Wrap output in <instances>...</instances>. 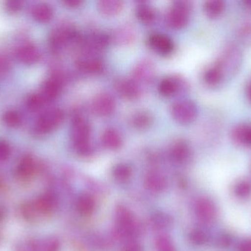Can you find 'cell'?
<instances>
[{
  "label": "cell",
  "instance_id": "6da1fadb",
  "mask_svg": "<svg viewBox=\"0 0 251 251\" xmlns=\"http://www.w3.org/2000/svg\"><path fill=\"white\" fill-rule=\"evenodd\" d=\"M58 204L55 195L46 193L33 200L25 202L21 207L22 217L27 221H35L38 218L51 215Z\"/></svg>",
  "mask_w": 251,
  "mask_h": 251
},
{
  "label": "cell",
  "instance_id": "7a4b0ae2",
  "mask_svg": "<svg viewBox=\"0 0 251 251\" xmlns=\"http://www.w3.org/2000/svg\"><path fill=\"white\" fill-rule=\"evenodd\" d=\"M91 133V125L86 119L81 116L74 118L71 134L74 147L80 156H88L92 153L93 148L90 143Z\"/></svg>",
  "mask_w": 251,
  "mask_h": 251
},
{
  "label": "cell",
  "instance_id": "3957f363",
  "mask_svg": "<svg viewBox=\"0 0 251 251\" xmlns=\"http://www.w3.org/2000/svg\"><path fill=\"white\" fill-rule=\"evenodd\" d=\"M243 56L240 49L234 44L227 46L216 63L220 66L224 76H232L241 66Z\"/></svg>",
  "mask_w": 251,
  "mask_h": 251
},
{
  "label": "cell",
  "instance_id": "277c9868",
  "mask_svg": "<svg viewBox=\"0 0 251 251\" xmlns=\"http://www.w3.org/2000/svg\"><path fill=\"white\" fill-rule=\"evenodd\" d=\"M79 40V35L73 26L69 24H62L51 31L50 45L51 50L59 51L68 44Z\"/></svg>",
  "mask_w": 251,
  "mask_h": 251
},
{
  "label": "cell",
  "instance_id": "5b68a950",
  "mask_svg": "<svg viewBox=\"0 0 251 251\" xmlns=\"http://www.w3.org/2000/svg\"><path fill=\"white\" fill-rule=\"evenodd\" d=\"M192 4L188 1H174L167 15V22L171 28L181 29L189 22Z\"/></svg>",
  "mask_w": 251,
  "mask_h": 251
},
{
  "label": "cell",
  "instance_id": "8992f818",
  "mask_svg": "<svg viewBox=\"0 0 251 251\" xmlns=\"http://www.w3.org/2000/svg\"><path fill=\"white\" fill-rule=\"evenodd\" d=\"M64 119V113L59 108H52L44 112L38 117L35 131L39 134H47L60 126Z\"/></svg>",
  "mask_w": 251,
  "mask_h": 251
},
{
  "label": "cell",
  "instance_id": "52a82bcc",
  "mask_svg": "<svg viewBox=\"0 0 251 251\" xmlns=\"http://www.w3.org/2000/svg\"><path fill=\"white\" fill-rule=\"evenodd\" d=\"M60 243L55 237L44 239H27L16 246L15 251H59Z\"/></svg>",
  "mask_w": 251,
  "mask_h": 251
},
{
  "label": "cell",
  "instance_id": "ba28073f",
  "mask_svg": "<svg viewBox=\"0 0 251 251\" xmlns=\"http://www.w3.org/2000/svg\"><path fill=\"white\" fill-rule=\"evenodd\" d=\"M171 114L178 123L188 124L196 119L198 109L193 102L190 100H180L173 105Z\"/></svg>",
  "mask_w": 251,
  "mask_h": 251
},
{
  "label": "cell",
  "instance_id": "9c48e42d",
  "mask_svg": "<svg viewBox=\"0 0 251 251\" xmlns=\"http://www.w3.org/2000/svg\"><path fill=\"white\" fill-rule=\"evenodd\" d=\"M116 222L119 231L124 237L133 238L137 234L135 220L131 212L125 207H119L116 212Z\"/></svg>",
  "mask_w": 251,
  "mask_h": 251
},
{
  "label": "cell",
  "instance_id": "30bf717a",
  "mask_svg": "<svg viewBox=\"0 0 251 251\" xmlns=\"http://www.w3.org/2000/svg\"><path fill=\"white\" fill-rule=\"evenodd\" d=\"M91 108L92 112L98 116H109L114 112L116 101L114 97L109 93H100L93 99Z\"/></svg>",
  "mask_w": 251,
  "mask_h": 251
},
{
  "label": "cell",
  "instance_id": "8fae6325",
  "mask_svg": "<svg viewBox=\"0 0 251 251\" xmlns=\"http://www.w3.org/2000/svg\"><path fill=\"white\" fill-rule=\"evenodd\" d=\"M38 168V163L33 156L25 155L21 159L16 167V178L22 182H27L35 176Z\"/></svg>",
  "mask_w": 251,
  "mask_h": 251
},
{
  "label": "cell",
  "instance_id": "7c38bea8",
  "mask_svg": "<svg viewBox=\"0 0 251 251\" xmlns=\"http://www.w3.org/2000/svg\"><path fill=\"white\" fill-rule=\"evenodd\" d=\"M63 81L59 77L54 76L49 78L43 84L38 94L46 104L55 100L61 92Z\"/></svg>",
  "mask_w": 251,
  "mask_h": 251
},
{
  "label": "cell",
  "instance_id": "4fadbf2b",
  "mask_svg": "<svg viewBox=\"0 0 251 251\" xmlns=\"http://www.w3.org/2000/svg\"><path fill=\"white\" fill-rule=\"evenodd\" d=\"M149 47L159 54L167 56L174 51V45L172 40L165 34H151L148 38Z\"/></svg>",
  "mask_w": 251,
  "mask_h": 251
},
{
  "label": "cell",
  "instance_id": "5bb4252c",
  "mask_svg": "<svg viewBox=\"0 0 251 251\" xmlns=\"http://www.w3.org/2000/svg\"><path fill=\"white\" fill-rule=\"evenodd\" d=\"M195 212L200 221L211 223L216 218L217 208L212 200L206 197H201L196 202Z\"/></svg>",
  "mask_w": 251,
  "mask_h": 251
},
{
  "label": "cell",
  "instance_id": "9a60e30c",
  "mask_svg": "<svg viewBox=\"0 0 251 251\" xmlns=\"http://www.w3.org/2000/svg\"><path fill=\"white\" fill-rule=\"evenodd\" d=\"M16 57L24 64H35L41 59L39 49L32 44H25L16 50Z\"/></svg>",
  "mask_w": 251,
  "mask_h": 251
},
{
  "label": "cell",
  "instance_id": "2e32d148",
  "mask_svg": "<svg viewBox=\"0 0 251 251\" xmlns=\"http://www.w3.org/2000/svg\"><path fill=\"white\" fill-rule=\"evenodd\" d=\"M115 86L118 92L127 100H134L140 96V88L133 80L120 78L115 83Z\"/></svg>",
  "mask_w": 251,
  "mask_h": 251
},
{
  "label": "cell",
  "instance_id": "e0dca14e",
  "mask_svg": "<svg viewBox=\"0 0 251 251\" xmlns=\"http://www.w3.org/2000/svg\"><path fill=\"white\" fill-rule=\"evenodd\" d=\"M185 83L181 78H165L160 81L158 85L159 94L164 97H171L185 88Z\"/></svg>",
  "mask_w": 251,
  "mask_h": 251
},
{
  "label": "cell",
  "instance_id": "ac0fdd59",
  "mask_svg": "<svg viewBox=\"0 0 251 251\" xmlns=\"http://www.w3.org/2000/svg\"><path fill=\"white\" fill-rule=\"evenodd\" d=\"M154 74V68L151 62L144 60L138 63L133 70V81L136 83H149Z\"/></svg>",
  "mask_w": 251,
  "mask_h": 251
},
{
  "label": "cell",
  "instance_id": "d6986e66",
  "mask_svg": "<svg viewBox=\"0 0 251 251\" xmlns=\"http://www.w3.org/2000/svg\"><path fill=\"white\" fill-rule=\"evenodd\" d=\"M78 69L85 73L97 74L102 71L103 63L100 59L92 56L79 57L76 62Z\"/></svg>",
  "mask_w": 251,
  "mask_h": 251
},
{
  "label": "cell",
  "instance_id": "ffe728a7",
  "mask_svg": "<svg viewBox=\"0 0 251 251\" xmlns=\"http://www.w3.org/2000/svg\"><path fill=\"white\" fill-rule=\"evenodd\" d=\"M170 154L174 162L184 164L190 159L191 150L187 142L182 140H178L173 144Z\"/></svg>",
  "mask_w": 251,
  "mask_h": 251
},
{
  "label": "cell",
  "instance_id": "44dd1931",
  "mask_svg": "<svg viewBox=\"0 0 251 251\" xmlns=\"http://www.w3.org/2000/svg\"><path fill=\"white\" fill-rule=\"evenodd\" d=\"M32 18L40 23H47L52 19L54 10L48 3L40 2L35 4L32 8Z\"/></svg>",
  "mask_w": 251,
  "mask_h": 251
},
{
  "label": "cell",
  "instance_id": "7402d4cb",
  "mask_svg": "<svg viewBox=\"0 0 251 251\" xmlns=\"http://www.w3.org/2000/svg\"><path fill=\"white\" fill-rule=\"evenodd\" d=\"M110 41V37L103 32H95L85 38L84 46L88 50H100L105 48Z\"/></svg>",
  "mask_w": 251,
  "mask_h": 251
},
{
  "label": "cell",
  "instance_id": "603a6c76",
  "mask_svg": "<svg viewBox=\"0 0 251 251\" xmlns=\"http://www.w3.org/2000/svg\"><path fill=\"white\" fill-rule=\"evenodd\" d=\"M231 137L242 145H251V124H240L231 131Z\"/></svg>",
  "mask_w": 251,
  "mask_h": 251
},
{
  "label": "cell",
  "instance_id": "cb8c5ba5",
  "mask_svg": "<svg viewBox=\"0 0 251 251\" xmlns=\"http://www.w3.org/2000/svg\"><path fill=\"white\" fill-rule=\"evenodd\" d=\"M101 143L104 147L109 150H116L122 145V137L114 128H107L101 136Z\"/></svg>",
  "mask_w": 251,
  "mask_h": 251
},
{
  "label": "cell",
  "instance_id": "d4e9b609",
  "mask_svg": "<svg viewBox=\"0 0 251 251\" xmlns=\"http://www.w3.org/2000/svg\"><path fill=\"white\" fill-rule=\"evenodd\" d=\"M124 3L121 0H101L98 2L99 10L104 16H116L122 11Z\"/></svg>",
  "mask_w": 251,
  "mask_h": 251
},
{
  "label": "cell",
  "instance_id": "484cf974",
  "mask_svg": "<svg viewBox=\"0 0 251 251\" xmlns=\"http://www.w3.org/2000/svg\"><path fill=\"white\" fill-rule=\"evenodd\" d=\"M224 72L216 63L208 68L203 74L204 82L209 86H216L224 81Z\"/></svg>",
  "mask_w": 251,
  "mask_h": 251
},
{
  "label": "cell",
  "instance_id": "4316f807",
  "mask_svg": "<svg viewBox=\"0 0 251 251\" xmlns=\"http://www.w3.org/2000/svg\"><path fill=\"white\" fill-rule=\"evenodd\" d=\"M146 185L151 191L160 193L165 190L167 182L165 178L160 174L151 172L146 177Z\"/></svg>",
  "mask_w": 251,
  "mask_h": 251
},
{
  "label": "cell",
  "instance_id": "83f0119b",
  "mask_svg": "<svg viewBox=\"0 0 251 251\" xmlns=\"http://www.w3.org/2000/svg\"><path fill=\"white\" fill-rule=\"evenodd\" d=\"M226 4L221 0H209L203 4V10L208 17L215 19L219 17L225 9Z\"/></svg>",
  "mask_w": 251,
  "mask_h": 251
},
{
  "label": "cell",
  "instance_id": "f1b7e54d",
  "mask_svg": "<svg viewBox=\"0 0 251 251\" xmlns=\"http://www.w3.org/2000/svg\"><path fill=\"white\" fill-rule=\"evenodd\" d=\"M95 201L88 195H82L76 200V209L82 215H91L95 209Z\"/></svg>",
  "mask_w": 251,
  "mask_h": 251
},
{
  "label": "cell",
  "instance_id": "f546056e",
  "mask_svg": "<svg viewBox=\"0 0 251 251\" xmlns=\"http://www.w3.org/2000/svg\"><path fill=\"white\" fill-rule=\"evenodd\" d=\"M113 38L118 44H127L132 42L134 38V32L130 27H121L115 31Z\"/></svg>",
  "mask_w": 251,
  "mask_h": 251
},
{
  "label": "cell",
  "instance_id": "4dcf8cb0",
  "mask_svg": "<svg viewBox=\"0 0 251 251\" xmlns=\"http://www.w3.org/2000/svg\"><path fill=\"white\" fill-rule=\"evenodd\" d=\"M136 15L143 23L147 24V25L153 23L155 18H156V14H155L153 9L151 6L144 4V3L140 4L137 7Z\"/></svg>",
  "mask_w": 251,
  "mask_h": 251
},
{
  "label": "cell",
  "instance_id": "1f68e13d",
  "mask_svg": "<svg viewBox=\"0 0 251 251\" xmlns=\"http://www.w3.org/2000/svg\"><path fill=\"white\" fill-rule=\"evenodd\" d=\"M130 122L134 128L137 129H144L148 128L151 123L152 118L147 112H137L131 116Z\"/></svg>",
  "mask_w": 251,
  "mask_h": 251
},
{
  "label": "cell",
  "instance_id": "d6a6232c",
  "mask_svg": "<svg viewBox=\"0 0 251 251\" xmlns=\"http://www.w3.org/2000/svg\"><path fill=\"white\" fill-rule=\"evenodd\" d=\"M2 121L7 127L17 128L22 124V117L16 111L8 110L3 113Z\"/></svg>",
  "mask_w": 251,
  "mask_h": 251
},
{
  "label": "cell",
  "instance_id": "836d02e7",
  "mask_svg": "<svg viewBox=\"0 0 251 251\" xmlns=\"http://www.w3.org/2000/svg\"><path fill=\"white\" fill-rule=\"evenodd\" d=\"M113 173V176L117 181L125 182L131 177V169L130 167L126 164H119L115 167Z\"/></svg>",
  "mask_w": 251,
  "mask_h": 251
},
{
  "label": "cell",
  "instance_id": "e575fe53",
  "mask_svg": "<svg viewBox=\"0 0 251 251\" xmlns=\"http://www.w3.org/2000/svg\"><path fill=\"white\" fill-rule=\"evenodd\" d=\"M152 225L157 229H165L171 225V220L165 214L155 215L151 219Z\"/></svg>",
  "mask_w": 251,
  "mask_h": 251
},
{
  "label": "cell",
  "instance_id": "d590c367",
  "mask_svg": "<svg viewBox=\"0 0 251 251\" xmlns=\"http://www.w3.org/2000/svg\"><path fill=\"white\" fill-rule=\"evenodd\" d=\"M234 193L240 197H247L251 194V184L249 181H240L234 187Z\"/></svg>",
  "mask_w": 251,
  "mask_h": 251
},
{
  "label": "cell",
  "instance_id": "8d00e7d4",
  "mask_svg": "<svg viewBox=\"0 0 251 251\" xmlns=\"http://www.w3.org/2000/svg\"><path fill=\"white\" fill-rule=\"evenodd\" d=\"M46 105L38 93L31 94L26 100V106L30 111H38Z\"/></svg>",
  "mask_w": 251,
  "mask_h": 251
},
{
  "label": "cell",
  "instance_id": "74e56055",
  "mask_svg": "<svg viewBox=\"0 0 251 251\" xmlns=\"http://www.w3.org/2000/svg\"><path fill=\"white\" fill-rule=\"evenodd\" d=\"M156 249L158 251H176L172 242L167 237H161L158 239Z\"/></svg>",
  "mask_w": 251,
  "mask_h": 251
},
{
  "label": "cell",
  "instance_id": "f35d334b",
  "mask_svg": "<svg viewBox=\"0 0 251 251\" xmlns=\"http://www.w3.org/2000/svg\"><path fill=\"white\" fill-rule=\"evenodd\" d=\"M239 35L245 42L251 43V18L242 25Z\"/></svg>",
  "mask_w": 251,
  "mask_h": 251
},
{
  "label": "cell",
  "instance_id": "ab89813d",
  "mask_svg": "<svg viewBox=\"0 0 251 251\" xmlns=\"http://www.w3.org/2000/svg\"><path fill=\"white\" fill-rule=\"evenodd\" d=\"M24 7V2L20 0H9L4 2V8L9 13H16Z\"/></svg>",
  "mask_w": 251,
  "mask_h": 251
},
{
  "label": "cell",
  "instance_id": "60d3db41",
  "mask_svg": "<svg viewBox=\"0 0 251 251\" xmlns=\"http://www.w3.org/2000/svg\"><path fill=\"white\" fill-rule=\"evenodd\" d=\"M11 155V147L7 141L0 139V162L8 160Z\"/></svg>",
  "mask_w": 251,
  "mask_h": 251
},
{
  "label": "cell",
  "instance_id": "b9f144b4",
  "mask_svg": "<svg viewBox=\"0 0 251 251\" xmlns=\"http://www.w3.org/2000/svg\"><path fill=\"white\" fill-rule=\"evenodd\" d=\"M190 240L195 244H203V243H206V234L201 230H195V231H192L191 234H190Z\"/></svg>",
  "mask_w": 251,
  "mask_h": 251
},
{
  "label": "cell",
  "instance_id": "7bdbcfd3",
  "mask_svg": "<svg viewBox=\"0 0 251 251\" xmlns=\"http://www.w3.org/2000/svg\"><path fill=\"white\" fill-rule=\"evenodd\" d=\"M10 69V61L8 59L0 54V77L3 76Z\"/></svg>",
  "mask_w": 251,
  "mask_h": 251
},
{
  "label": "cell",
  "instance_id": "ee69618b",
  "mask_svg": "<svg viewBox=\"0 0 251 251\" xmlns=\"http://www.w3.org/2000/svg\"><path fill=\"white\" fill-rule=\"evenodd\" d=\"M238 251H251V238L246 239L239 245Z\"/></svg>",
  "mask_w": 251,
  "mask_h": 251
},
{
  "label": "cell",
  "instance_id": "f6af8a7d",
  "mask_svg": "<svg viewBox=\"0 0 251 251\" xmlns=\"http://www.w3.org/2000/svg\"><path fill=\"white\" fill-rule=\"evenodd\" d=\"M124 251H143V249L140 245L134 243V242H131L129 244L126 246Z\"/></svg>",
  "mask_w": 251,
  "mask_h": 251
},
{
  "label": "cell",
  "instance_id": "bcb514c9",
  "mask_svg": "<svg viewBox=\"0 0 251 251\" xmlns=\"http://www.w3.org/2000/svg\"><path fill=\"white\" fill-rule=\"evenodd\" d=\"M63 3L68 7H76L80 5L82 1L81 0H65L63 1Z\"/></svg>",
  "mask_w": 251,
  "mask_h": 251
},
{
  "label": "cell",
  "instance_id": "7dc6e473",
  "mask_svg": "<svg viewBox=\"0 0 251 251\" xmlns=\"http://www.w3.org/2000/svg\"><path fill=\"white\" fill-rule=\"evenodd\" d=\"M1 220H2V214H1V212H0V244H1V240H2V232H1Z\"/></svg>",
  "mask_w": 251,
  "mask_h": 251
},
{
  "label": "cell",
  "instance_id": "c3c4849f",
  "mask_svg": "<svg viewBox=\"0 0 251 251\" xmlns=\"http://www.w3.org/2000/svg\"><path fill=\"white\" fill-rule=\"evenodd\" d=\"M4 187V181L2 177L0 175V190H2Z\"/></svg>",
  "mask_w": 251,
  "mask_h": 251
},
{
  "label": "cell",
  "instance_id": "681fc988",
  "mask_svg": "<svg viewBox=\"0 0 251 251\" xmlns=\"http://www.w3.org/2000/svg\"><path fill=\"white\" fill-rule=\"evenodd\" d=\"M243 3H244V5L246 6L247 8L251 10V1H244Z\"/></svg>",
  "mask_w": 251,
  "mask_h": 251
},
{
  "label": "cell",
  "instance_id": "f907efd6",
  "mask_svg": "<svg viewBox=\"0 0 251 251\" xmlns=\"http://www.w3.org/2000/svg\"><path fill=\"white\" fill-rule=\"evenodd\" d=\"M248 95H249V99L251 101V83L249 84V88H248Z\"/></svg>",
  "mask_w": 251,
  "mask_h": 251
}]
</instances>
